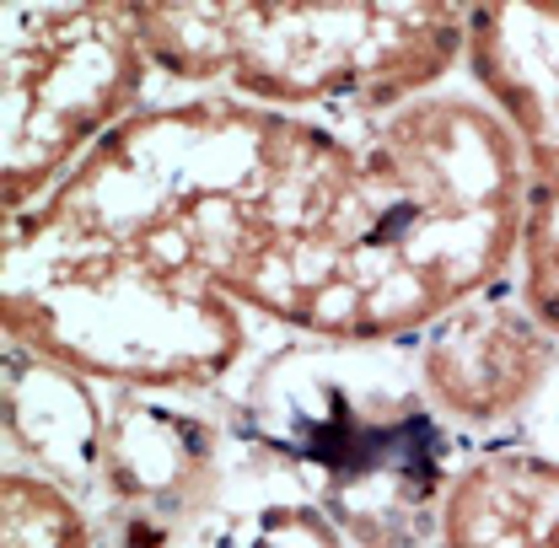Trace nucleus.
Segmentation results:
<instances>
[{
	"instance_id": "obj_1",
	"label": "nucleus",
	"mask_w": 559,
	"mask_h": 548,
	"mask_svg": "<svg viewBox=\"0 0 559 548\" xmlns=\"http://www.w3.org/2000/svg\"><path fill=\"white\" fill-rule=\"evenodd\" d=\"M527 167L485 97L430 92L355 145L340 205L231 285L318 344H393L489 296L522 259Z\"/></svg>"
},
{
	"instance_id": "obj_2",
	"label": "nucleus",
	"mask_w": 559,
	"mask_h": 548,
	"mask_svg": "<svg viewBox=\"0 0 559 548\" xmlns=\"http://www.w3.org/2000/svg\"><path fill=\"white\" fill-rule=\"evenodd\" d=\"M355 145L301 114L242 97L140 108L66 183L5 226L103 242L167 270L231 285L307 237L340 205Z\"/></svg>"
},
{
	"instance_id": "obj_3",
	"label": "nucleus",
	"mask_w": 559,
	"mask_h": 548,
	"mask_svg": "<svg viewBox=\"0 0 559 548\" xmlns=\"http://www.w3.org/2000/svg\"><path fill=\"white\" fill-rule=\"evenodd\" d=\"M135 27L151 70L275 114H399L468 55V5L452 0H135Z\"/></svg>"
},
{
	"instance_id": "obj_4",
	"label": "nucleus",
	"mask_w": 559,
	"mask_h": 548,
	"mask_svg": "<svg viewBox=\"0 0 559 548\" xmlns=\"http://www.w3.org/2000/svg\"><path fill=\"white\" fill-rule=\"evenodd\" d=\"M248 307L200 274L103 242L5 226L0 329L86 382L119 393H200L248 355Z\"/></svg>"
},
{
	"instance_id": "obj_5",
	"label": "nucleus",
	"mask_w": 559,
	"mask_h": 548,
	"mask_svg": "<svg viewBox=\"0 0 559 548\" xmlns=\"http://www.w3.org/2000/svg\"><path fill=\"white\" fill-rule=\"evenodd\" d=\"M253 419L275 452L318 468L323 511L360 548L441 538L447 441L419 382L360 355V344L285 349L253 382Z\"/></svg>"
},
{
	"instance_id": "obj_6",
	"label": "nucleus",
	"mask_w": 559,
	"mask_h": 548,
	"mask_svg": "<svg viewBox=\"0 0 559 548\" xmlns=\"http://www.w3.org/2000/svg\"><path fill=\"white\" fill-rule=\"evenodd\" d=\"M151 55L135 5H0V194L5 221L44 205L140 114Z\"/></svg>"
},
{
	"instance_id": "obj_7",
	"label": "nucleus",
	"mask_w": 559,
	"mask_h": 548,
	"mask_svg": "<svg viewBox=\"0 0 559 548\" xmlns=\"http://www.w3.org/2000/svg\"><path fill=\"white\" fill-rule=\"evenodd\" d=\"M485 103L511 124L527 167L522 301L559 334V0L468 5V55Z\"/></svg>"
},
{
	"instance_id": "obj_8",
	"label": "nucleus",
	"mask_w": 559,
	"mask_h": 548,
	"mask_svg": "<svg viewBox=\"0 0 559 548\" xmlns=\"http://www.w3.org/2000/svg\"><path fill=\"white\" fill-rule=\"evenodd\" d=\"M221 495V430L162 393L108 404L103 500L119 548H178Z\"/></svg>"
},
{
	"instance_id": "obj_9",
	"label": "nucleus",
	"mask_w": 559,
	"mask_h": 548,
	"mask_svg": "<svg viewBox=\"0 0 559 548\" xmlns=\"http://www.w3.org/2000/svg\"><path fill=\"white\" fill-rule=\"evenodd\" d=\"M559 377V334L522 296H479L425 329L415 382L425 404L457 425H506Z\"/></svg>"
},
{
	"instance_id": "obj_10",
	"label": "nucleus",
	"mask_w": 559,
	"mask_h": 548,
	"mask_svg": "<svg viewBox=\"0 0 559 548\" xmlns=\"http://www.w3.org/2000/svg\"><path fill=\"white\" fill-rule=\"evenodd\" d=\"M0 414H5V446L16 468L66 484L70 495L103 489L108 409L97 404L86 377H75L70 366H55L22 344H5Z\"/></svg>"
},
{
	"instance_id": "obj_11",
	"label": "nucleus",
	"mask_w": 559,
	"mask_h": 548,
	"mask_svg": "<svg viewBox=\"0 0 559 548\" xmlns=\"http://www.w3.org/2000/svg\"><path fill=\"white\" fill-rule=\"evenodd\" d=\"M441 548H559V457L500 446L457 468L441 500Z\"/></svg>"
},
{
	"instance_id": "obj_12",
	"label": "nucleus",
	"mask_w": 559,
	"mask_h": 548,
	"mask_svg": "<svg viewBox=\"0 0 559 548\" xmlns=\"http://www.w3.org/2000/svg\"><path fill=\"white\" fill-rule=\"evenodd\" d=\"M0 548H108L103 522L66 484L5 468L0 474Z\"/></svg>"
},
{
	"instance_id": "obj_13",
	"label": "nucleus",
	"mask_w": 559,
	"mask_h": 548,
	"mask_svg": "<svg viewBox=\"0 0 559 548\" xmlns=\"http://www.w3.org/2000/svg\"><path fill=\"white\" fill-rule=\"evenodd\" d=\"M205 548H345V533L312 500H264L210 533Z\"/></svg>"
}]
</instances>
